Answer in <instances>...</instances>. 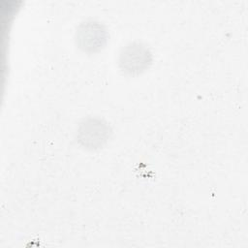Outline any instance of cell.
<instances>
[{
	"label": "cell",
	"mask_w": 248,
	"mask_h": 248,
	"mask_svg": "<svg viewBox=\"0 0 248 248\" xmlns=\"http://www.w3.org/2000/svg\"><path fill=\"white\" fill-rule=\"evenodd\" d=\"M111 135L109 125L98 117L84 119L78 128V140L87 149H98L107 143Z\"/></svg>",
	"instance_id": "obj_2"
},
{
	"label": "cell",
	"mask_w": 248,
	"mask_h": 248,
	"mask_svg": "<svg viewBox=\"0 0 248 248\" xmlns=\"http://www.w3.org/2000/svg\"><path fill=\"white\" fill-rule=\"evenodd\" d=\"M77 46L85 52H97L101 50L108 40V32L103 24L94 20L80 23L76 31Z\"/></svg>",
	"instance_id": "obj_3"
},
{
	"label": "cell",
	"mask_w": 248,
	"mask_h": 248,
	"mask_svg": "<svg viewBox=\"0 0 248 248\" xmlns=\"http://www.w3.org/2000/svg\"><path fill=\"white\" fill-rule=\"evenodd\" d=\"M152 63V53L142 43L133 42L126 45L118 57L119 68L128 75H140Z\"/></svg>",
	"instance_id": "obj_1"
}]
</instances>
